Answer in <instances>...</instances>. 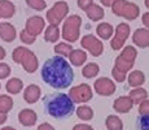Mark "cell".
<instances>
[{"instance_id": "obj_1", "label": "cell", "mask_w": 149, "mask_h": 130, "mask_svg": "<svg viewBox=\"0 0 149 130\" xmlns=\"http://www.w3.org/2000/svg\"><path fill=\"white\" fill-rule=\"evenodd\" d=\"M42 79L56 90L68 89L74 81V72L62 56H53L44 61L42 66Z\"/></svg>"}, {"instance_id": "obj_2", "label": "cell", "mask_w": 149, "mask_h": 130, "mask_svg": "<svg viewBox=\"0 0 149 130\" xmlns=\"http://www.w3.org/2000/svg\"><path fill=\"white\" fill-rule=\"evenodd\" d=\"M44 109L53 118H65L74 111V102L68 94L53 92L44 98Z\"/></svg>"}, {"instance_id": "obj_3", "label": "cell", "mask_w": 149, "mask_h": 130, "mask_svg": "<svg viewBox=\"0 0 149 130\" xmlns=\"http://www.w3.org/2000/svg\"><path fill=\"white\" fill-rule=\"evenodd\" d=\"M12 57L16 63L22 64L24 69L27 73H34L36 70V68H38V59H36V56L30 50H27L25 47L14 48Z\"/></svg>"}, {"instance_id": "obj_4", "label": "cell", "mask_w": 149, "mask_h": 130, "mask_svg": "<svg viewBox=\"0 0 149 130\" xmlns=\"http://www.w3.org/2000/svg\"><path fill=\"white\" fill-rule=\"evenodd\" d=\"M43 27H44V20L39 16H34L26 21V29L25 30L33 37H36L42 33Z\"/></svg>"}, {"instance_id": "obj_5", "label": "cell", "mask_w": 149, "mask_h": 130, "mask_svg": "<svg viewBox=\"0 0 149 130\" xmlns=\"http://www.w3.org/2000/svg\"><path fill=\"white\" fill-rule=\"evenodd\" d=\"M95 89L99 92V95L108 96V95H111L116 91V85L109 78H99L95 82Z\"/></svg>"}, {"instance_id": "obj_6", "label": "cell", "mask_w": 149, "mask_h": 130, "mask_svg": "<svg viewBox=\"0 0 149 130\" xmlns=\"http://www.w3.org/2000/svg\"><path fill=\"white\" fill-rule=\"evenodd\" d=\"M82 44H83V47L88 48L93 56H99V55H101V52H102V43L99 42L93 35L83 37Z\"/></svg>"}, {"instance_id": "obj_7", "label": "cell", "mask_w": 149, "mask_h": 130, "mask_svg": "<svg viewBox=\"0 0 149 130\" xmlns=\"http://www.w3.org/2000/svg\"><path fill=\"white\" fill-rule=\"evenodd\" d=\"M17 37V33H16V29L12 24L9 22H1L0 24V38H1L4 42H13Z\"/></svg>"}, {"instance_id": "obj_8", "label": "cell", "mask_w": 149, "mask_h": 130, "mask_svg": "<svg viewBox=\"0 0 149 130\" xmlns=\"http://www.w3.org/2000/svg\"><path fill=\"white\" fill-rule=\"evenodd\" d=\"M86 89V85H81V86H77V87L71 89L70 91V95L69 96L71 98V100H75V102H86V100L91 99L92 98V91L87 90L86 92H83V90Z\"/></svg>"}, {"instance_id": "obj_9", "label": "cell", "mask_w": 149, "mask_h": 130, "mask_svg": "<svg viewBox=\"0 0 149 130\" xmlns=\"http://www.w3.org/2000/svg\"><path fill=\"white\" fill-rule=\"evenodd\" d=\"M36 118H38L36 113L33 111V109H30V108L22 109V111L18 113V121H19V124H21V125H24V126H33V125H35Z\"/></svg>"}, {"instance_id": "obj_10", "label": "cell", "mask_w": 149, "mask_h": 130, "mask_svg": "<svg viewBox=\"0 0 149 130\" xmlns=\"http://www.w3.org/2000/svg\"><path fill=\"white\" fill-rule=\"evenodd\" d=\"M39 98H40V89H39L36 85H30L25 89L24 99L26 100L27 103L33 104V103L38 102Z\"/></svg>"}, {"instance_id": "obj_11", "label": "cell", "mask_w": 149, "mask_h": 130, "mask_svg": "<svg viewBox=\"0 0 149 130\" xmlns=\"http://www.w3.org/2000/svg\"><path fill=\"white\" fill-rule=\"evenodd\" d=\"M16 13V7L9 0H0V17L3 18H10Z\"/></svg>"}, {"instance_id": "obj_12", "label": "cell", "mask_w": 149, "mask_h": 130, "mask_svg": "<svg viewBox=\"0 0 149 130\" xmlns=\"http://www.w3.org/2000/svg\"><path fill=\"white\" fill-rule=\"evenodd\" d=\"M132 108V100L127 96H122L114 102V109L119 113H126Z\"/></svg>"}, {"instance_id": "obj_13", "label": "cell", "mask_w": 149, "mask_h": 130, "mask_svg": "<svg viewBox=\"0 0 149 130\" xmlns=\"http://www.w3.org/2000/svg\"><path fill=\"white\" fill-rule=\"evenodd\" d=\"M117 31H118V38L114 39L113 43H111V47L114 48V50H118L121 46H119V39H121V43L123 44L125 43V39L126 37L128 35V26L126 24H121L118 25V27H117Z\"/></svg>"}, {"instance_id": "obj_14", "label": "cell", "mask_w": 149, "mask_h": 130, "mask_svg": "<svg viewBox=\"0 0 149 130\" xmlns=\"http://www.w3.org/2000/svg\"><path fill=\"white\" fill-rule=\"evenodd\" d=\"M134 40L137 46L140 47H148L149 46V31L145 29H139L136 30L135 35H134Z\"/></svg>"}, {"instance_id": "obj_15", "label": "cell", "mask_w": 149, "mask_h": 130, "mask_svg": "<svg viewBox=\"0 0 149 130\" xmlns=\"http://www.w3.org/2000/svg\"><path fill=\"white\" fill-rule=\"evenodd\" d=\"M22 87H24V83H22V81L19 79V78H10V79L7 82V85H5L7 91L9 92V94H13V95L18 94V92L22 90Z\"/></svg>"}, {"instance_id": "obj_16", "label": "cell", "mask_w": 149, "mask_h": 130, "mask_svg": "<svg viewBox=\"0 0 149 130\" xmlns=\"http://www.w3.org/2000/svg\"><path fill=\"white\" fill-rule=\"evenodd\" d=\"M86 12H87V16L93 21H97V20L104 17V9L100 8L99 5H91V7H88L86 9Z\"/></svg>"}, {"instance_id": "obj_17", "label": "cell", "mask_w": 149, "mask_h": 130, "mask_svg": "<svg viewBox=\"0 0 149 130\" xmlns=\"http://www.w3.org/2000/svg\"><path fill=\"white\" fill-rule=\"evenodd\" d=\"M13 108V99L8 95H0V113L7 115Z\"/></svg>"}, {"instance_id": "obj_18", "label": "cell", "mask_w": 149, "mask_h": 130, "mask_svg": "<svg viewBox=\"0 0 149 130\" xmlns=\"http://www.w3.org/2000/svg\"><path fill=\"white\" fill-rule=\"evenodd\" d=\"M107 128L108 130H123V122L121 118L117 116H108Z\"/></svg>"}, {"instance_id": "obj_19", "label": "cell", "mask_w": 149, "mask_h": 130, "mask_svg": "<svg viewBox=\"0 0 149 130\" xmlns=\"http://www.w3.org/2000/svg\"><path fill=\"white\" fill-rule=\"evenodd\" d=\"M58 31L60 30L56 25H49L47 27V30H45V35H44L45 40H47V42H56L60 37Z\"/></svg>"}, {"instance_id": "obj_20", "label": "cell", "mask_w": 149, "mask_h": 130, "mask_svg": "<svg viewBox=\"0 0 149 130\" xmlns=\"http://www.w3.org/2000/svg\"><path fill=\"white\" fill-rule=\"evenodd\" d=\"M77 116L79 118H82V120H84V121L91 120V118L93 117V111H92V108H90V107L82 105L77 109Z\"/></svg>"}, {"instance_id": "obj_21", "label": "cell", "mask_w": 149, "mask_h": 130, "mask_svg": "<svg viewBox=\"0 0 149 130\" xmlns=\"http://www.w3.org/2000/svg\"><path fill=\"white\" fill-rule=\"evenodd\" d=\"M69 56H70V59H71V63H73L74 65H77V66L82 65L83 63H84V60H86V53L83 51H79V50H75V51L70 52Z\"/></svg>"}, {"instance_id": "obj_22", "label": "cell", "mask_w": 149, "mask_h": 130, "mask_svg": "<svg viewBox=\"0 0 149 130\" xmlns=\"http://www.w3.org/2000/svg\"><path fill=\"white\" fill-rule=\"evenodd\" d=\"M128 81H130V86H134V87H135V86H140L144 82V74H143V72L135 70L130 74Z\"/></svg>"}, {"instance_id": "obj_23", "label": "cell", "mask_w": 149, "mask_h": 130, "mask_svg": "<svg viewBox=\"0 0 149 130\" xmlns=\"http://www.w3.org/2000/svg\"><path fill=\"white\" fill-rule=\"evenodd\" d=\"M97 34H99L101 38L108 39L109 37L113 34V27H111V25H109V24H101V25L97 26Z\"/></svg>"}, {"instance_id": "obj_24", "label": "cell", "mask_w": 149, "mask_h": 130, "mask_svg": "<svg viewBox=\"0 0 149 130\" xmlns=\"http://www.w3.org/2000/svg\"><path fill=\"white\" fill-rule=\"evenodd\" d=\"M82 73H83V76H84L86 78H92V77H95L96 74L99 73V66H97V64L90 63L88 65H86L84 68H83Z\"/></svg>"}, {"instance_id": "obj_25", "label": "cell", "mask_w": 149, "mask_h": 130, "mask_svg": "<svg viewBox=\"0 0 149 130\" xmlns=\"http://www.w3.org/2000/svg\"><path fill=\"white\" fill-rule=\"evenodd\" d=\"M136 130H149V115H140L136 118Z\"/></svg>"}, {"instance_id": "obj_26", "label": "cell", "mask_w": 149, "mask_h": 130, "mask_svg": "<svg viewBox=\"0 0 149 130\" xmlns=\"http://www.w3.org/2000/svg\"><path fill=\"white\" fill-rule=\"evenodd\" d=\"M147 96H148L147 91L143 90V89H137V90L130 92V99L132 100V102L135 100L136 103H140V99H145Z\"/></svg>"}, {"instance_id": "obj_27", "label": "cell", "mask_w": 149, "mask_h": 130, "mask_svg": "<svg viewBox=\"0 0 149 130\" xmlns=\"http://www.w3.org/2000/svg\"><path fill=\"white\" fill-rule=\"evenodd\" d=\"M26 4L35 11H43L45 7H47L44 0H26Z\"/></svg>"}, {"instance_id": "obj_28", "label": "cell", "mask_w": 149, "mask_h": 130, "mask_svg": "<svg viewBox=\"0 0 149 130\" xmlns=\"http://www.w3.org/2000/svg\"><path fill=\"white\" fill-rule=\"evenodd\" d=\"M70 51H71V47L69 44H65V43H60V44H57L56 47H54V52H57L58 56L60 55H62V56H69Z\"/></svg>"}, {"instance_id": "obj_29", "label": "cell", "mask_w": 149, "mask_h": 130, "mask_svg": "<svg viewBox=\"0 0 149 130\" xmlns=\"http://www.w3.org/2000/svg\"><path fill=\"white\" fill-rule=\"evenodd\" d=\"M19 38L25 43V44H33L35 42V37H33L31 34H29L26 30H22L21 34H19Z\"/></svg>"}, {"instance_id": "obj_30", "label": "cell", "mask_w": 149, "mask_h": 130, "mask_svg": "<svg viewBox=\"0 0 149 130\" xmlns=\"http://www.w3.org/2000/svg\"><path fill=\"white\" fill-rule=\"evenodd\" d=\"M9 74H10V66L5 64V63H0V79L9 77Z\"/></svg>"}, {"instance_id": "obj_31", "label": "cell", "mask_w": 149, "mask_h": 130, "mask_svg": "<svg viewBox=\"0 0 149 130\" xmlns=\"http://www.w3.org/2000/svg\"><path fill=\"white\" fill-rule=\"evenodd\" d=\"M139 112H140V115H149V100H145V102L140 103Z\"/></svg>"}, {"instance_id": "obj_32", "label": "cell", "mask_w": 149, "mask_h": 130, "mask_svg": "<svg viewBox=\"0 0 149 130\" xmlns=\"http://www.w3.org/2000/svg\"><path fill=\"white\" fill-rule=\"evenodd\" d=\"M73 130H95V129H92L90 125H87V124H78V125L74 126Z\"/></svg>"}, {"instance_id": "obj_33", "label": "cell", "mask_w": 149, "mask_h": 130, "mask_svg": "<svg viewBox=\"0 0 149 130\" xmlns=\"http://www.w3.org/2000/svg\"><path fill=\"white\" fill-rule=\"evenodd\" d=\"M87 3H88V4H92V0H78V5H79V7H81L82 8V9H87V8H88V5H87Z\"/></svg>"}, {"instance_id": "obj_34", "label": "cell", "mask_w": 149, "mask_h": 130, "mask_svg": "<svg viewBox=\"0 0 149 130\" xmlns=\"http://www.w3.org/2000/svg\"><path fill=\"white\" fill-rule=\"evenodd\" d=\"M38 130H54V129H53V126L51 125V124H48V122H43L42 125H39V126H38Z\"/></svg>"}, {"instance_id": "obj_35", "label": "cell", "mask_w": 149, "mask_h": 130, "mask_svg": "<svg viewBox=\"0 0 149 130\" xmlns=\"http://www.w3.org/2000/svg\"><path fill=\"white\" fill-rule=\"evenodd\" d=\"M113 73H114V76L117 77V79H118V81H121V82H122V81H125V77H126V76H125V73H123V72H122L121 74H118V73H119V72H118V69H117V68H114Z\"/></svg>"}, {"instance_id": "obj_36", "label": "cell", "mask_w": 149, "mask_h": 130, "mask_svg": "<svg viewBox=\"0 0 149 130\" xmlns=\"http://www.w3.org/2000/svg\"><path fill=\"white\" fill-rule=\"evenodd\" d=\"M143 22H144L145 26L149 27V13H145L144 16H143Z\"/></svg>"}, {"instance_id": "obj_37", "label": "cell", "mask_w": 149, "mask_h": 130, "mask_svg": "<svg viewBox=\"0 0 149 130\" xmlns=\"http://www.w3.org/2000/svg\"><path fill=\"white\" fill-rule=\"evenodd\" d=\"M7 118H8V116L5 113H0V125H3V124L7 121Z\"/></svg>"}, {"instance_id": "obj_38", "label": "cell", "mask_w": 149, "mask_h": 130, "mask_svg": "<svg viewBox=\"0 0 149 130\" xmlns=\"http://www.w3.org/2000/svg\"><path fill=\"white\" fill-rule=\"evenodd\" d=\"M114 1H116V0H101L102 4H104V5H108V7L113 5V4H114Z\"/></svg>"}, {"instance_id": "obj_39", "label": "cell", "mask_w": 149, "mask_h": 130, "mask_svg": "<svg viewBox=\"0 0 149 130\" xmlns=\"http://www.w3.org/2000/svg\"><path fill=\"white\" fill-rule=\"evenodd\" d=\"M5 57V50L3 47H0V60H3Z\"/></svg>"}, {"instance_id": "obj_40", "label": "cell", "mask_w": 149, "mask_h": 130, "mask_svg": "<svg viewBox=\"0 0 149 130\" xmlns=\"http://www.w3.org/2000/svg\"><path fill=\"white\" fill-rule=\"evenodd\" d=\"M1 130H16V129H13V128H10V126H5V128H3Z\"/></svg>"}, {"instance_id": "obj_41", "label": "cell", "mask_w": 149, "mask_h": 130, "mask_svg": "<svg viewBox=\"0 0 149 130\" xmlns=\"http://www.w3.org/2000/svg\"><path fill=\"white\" fill-rule=\"evenodd\" d=\"M145 5H147V7L149 8V0H145Z\"/></svg>"}, {"instance_id": "obj_42", "label": "cell", "mask_w": 149, "mask_h": 130, "mask_svg": "<svg viewBox=\"0 0 149 130\" xmlns=\"http://www.w3.org/2000/svg\"><path fill=\"white\" fill-rule=\"evenodd\" d=\"M0 87H1V85H0Z\"/></svg>"}]
</instances>
